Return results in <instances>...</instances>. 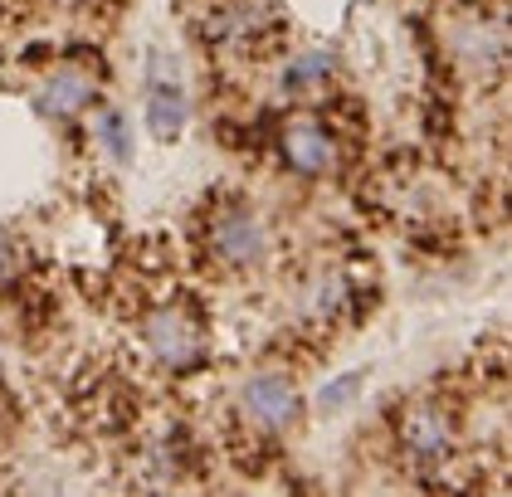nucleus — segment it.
<instances>
[{
	"mask_svg": "<svg viewBox=\"0 0 512 497\" xmlns=\"http://www.w3.org/2000/svg\"><path fill=\"white\" fill-rule=\"evenodd\" d=\"M400 449L410 454L415 468H439V463H449L454 454V424L449 415L430 405V400H420V405H410L405 415H400Z\"/></svg>",
	"mask_w": 512,
	"mask_h": 497,
	"instance_id": "obj_6",
	"label": "nucleus"
},
{
	"mask_svg": "<svg viewBox=\"0 0 512 497\" xmlns=\"http://www.w3.org/2000/svg\"><path fill=\"white\" fill-rule=\"evenodd\" d=\"M98 103V78L88 69H54L35 93V113L49 122H69V117L88 113Z\"/></svg>",
	"mask_w": 512,
	"mask_h": 497,
	"instance_id": "obj_7",
	"label": "nucleus"
},
{
	"mask_svg": "<svg viewBox=\"0 0 512 497\" xmlns=\"http://www.w3.org/2000/svg\"><path fill=\"white\" fill-rule=\"evenodd\" d=\"M98 142H103V152L113 156L118 166H127V161H132V152H137V137H132V122H127V113L108 108V113L98 117Z\"/></svg>",
	"mask_w": 512,
	"mask_h": 497,
	"instance_id": "obj_12",
	"label": "nucleus"
},
{
	"mask_svg": "<svg viewBox=\"0 0 512 497\" xmlns=\"http://www.w3.org/2000/svg\"><path fill=\"white\" fill-rule=\"evenodd\" d=\"M235 410L254 434L283 439L293 424L303 420V395H298V385L288 381L283 371H259V376H249V381L239 385Z\"/></svg>",
	"mask_w": 512,
	"mask_h": 497,
	"instance_id": "obj_1",
	"label": "nucleus"
},
{
	"mask_svg": "<svg viewBox=\"0 0 512 497\" xmlns=\"http://www.w3.org/2000/svg\"><path fill=\"white\" fill-rule=\"evenodd\" d=\"M210 249L225 268H259L264 254H269V225L249 210V205H230L215 215L210 225Z\"/></svg>",
	"mask_w": 512,
	"mask_h": 497,
	"instance_id": "obj_5",
	"label": "nucleus"
},
{
	"mask_svg": "<svg viewBox=\"0 0 512 497\" xmlns=\"http://www.w3.org/2000/svg\"><path fill=\"white\" fill-rule=\"evenodd\" d=\"M191 122V98L181 88V78H161V83H147V132L157 142H176Z\"/></svg>",
	"mask_w": 512,
	"mask_h": 497,
	"instance_id": "obj_9",
	"label": "nucleus"
},
{
	"mask_svg": "<svg viewBox=\"0 0 512 497\" xmlns=\"http://www.w3.org/2000/svg\"><path fill=\"white\" fill-rule=\"evenodd\" d=\"M298 312H303L308 322H337V317H347V312H352V278H347L342 268L313 273V278L303 283V293H298Z\"/></svg>",
	"mask_w": 512,
	"mask_h": 497,
	"instance_id": "obj_8",
	"label": "nucleus"
},
{
	"mask_svg": "<svg viewBox=\"0 0 512 497\" xmlns=\"http://www.w3.org/2000/svg\"><path fill=\"white\" fill-rule=\"evenodd\" d=\"M361 381H366V371H347V376H337V381H327L322 385V390H317V410H322V415H332V410H342V405H347V400H352L356 390H361Z\"/></svg>",
	"mask_w": 512,
	"mask_h": 497,
	"instance_id": "obj_13",
	"label": "nucleus"
},
{
	"mask_svg": "<svg viewBox=\"0 0 512 497\" xmlns=\"http://www.w3.org/2000/svg\"><path fill=\"white\" fill-rule=\"evenodd\" d=\"M269 20H274V10L264 0H225L210 20V35L220 44H249L269 30Z\"/></svg>",
	"mask_w": 512,
	"mask_h": 497,
	"instance_id": "obj_10",
	"label": "nucleus"
},
{
	"mask_svg": "<svg viewBox=\"0 0 512 497\" xmlns=\"http://www.w3.org/2000/svg\"><path fill=\"white\" fill-rule=\"evenodd\" d=\"M337 74V54L332 49H298L283 69H278V88L283 93H317V88H327Z\"/></svg>",
	"mask_w": 512,
	"mask_h": 497,
	"instance_id": "obj_11",
	"label": "nucleus"
},
{
	"mask_svg": "<svg viewBox=\"0 0 512 497\" xmlns=\"http://www.w3.org/2000/svg\"><path fill=\"white\" fill-rule=\"evenodd\" d=\"M449 54L469 78L493 83L508 64V25L498 15H473V20L449 30Z\"/></svg>",
	"mask_w": 512,
	"mask_h": 497,
	"instance_id": "obj_4",
	"label": "nucleus"
},
{
	"mask_svg": "<svg viewBox=\"0 0 512 497\" xmlns=\"http://www.w3.org/2000/svg\"><path fill=\"white\" fill-rule=\"evenodd\" d=\"M278 156H283V166L288 171H298V176H327V171H337V161H342V147H337V137H332V127L313 113H293L283 127H278Z\"/></svg>",
	"mask_w": 512,
	"mask_h": 497,
	"instance_id": "obj_3",
	"label": "nucleus"
},
{
	"mask_svg": "<svg viewBox=\"0 0 512 497\" xmlns=\"http://www.w3.org/2000/svg\"><path fill=\"white\" fill-rule=\"evenodd\" d=\"M161 78H181V59L171 49H147V83H161Z\"/></svg>",
	"mask_w": 512,
	"mask_h": 497,
	"instance_id": "obj_14",
	"label": "nucleus"
},
{
	"mask_svg": "<svg viewBox=\"0 0 512 497\" xmlns=\"http://www.w3.org/2000/svg\"><path fill=\"white\" fill-rule=\"evenodd\" d=\"M54 5H88V0H54Z\"/></svg>",
	"mask_w": 512,
	"mask_h": 497,
	"instance_id": "obj_16",
	"label": "nucleus"
},
{
	"mask_svg": "<svg viewBox=\"0 0 512 497\" xmlns=\"http://www.w3.org/2000/svg\"><path fill=\"white\" fill-rule=\"evenodd\" d=\"M15 273V244H10V234H0V283Z\"/></svg>",
	"mask_w": 512,
	"mask_h": 497,
	"instance_id": "obj_15",
	"label": "nucleus"
},
{
	"mask_svg": "<svg viewBox=\"0 0 512 497\" xmlns=\"http://www.w3.org/2000/svg\"><path fill=\"white\" fill-rule=\"evenodd\" d=\"M142 342L152 351V361L166 371H191L205 361V332L186 307H157L142 322Z\"/></svg>",
	"mask_w": 512,
	"mask_h": 497,
	"instance_id": "obj_2",
	"label": "nucleus"
}]
</instances>
